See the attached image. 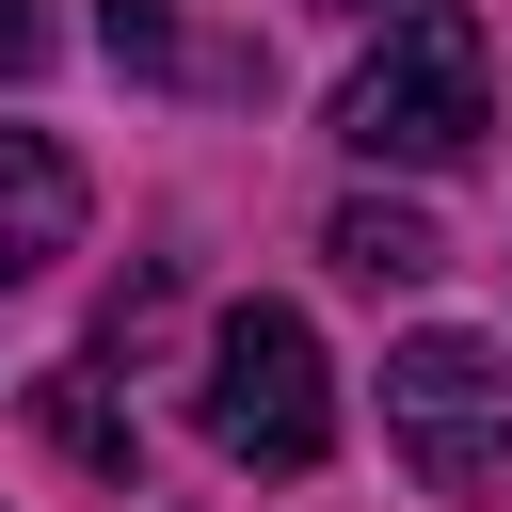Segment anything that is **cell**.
<instances>
[{
  "mask_svg": "<svg viewBox=\"0 0 512 512\" xmlns=\"http://www.w3.org/2000/svg\"><path fill=\"white\" fill-rule=\"evenodd\" d=\"M480 128H496V48L464 0H400L384 48L336 80V144L384 176H448V160H480Z\"/></svg>",
  "mask_w": 512,
  "mask_h": 512,
  "instance_id": "obj_1",
  "label": "cell"
},
{
  "mask_svg": "<svg viewBox=\"0 0 512 512\" xmlns=\"http://www.w3.org/2000/svg\"><path fill=\"white\" fill-rule=\"evenodd\" d=\"M208 448L256 464V480H304L336 448V368H320V320L304 304H224L208 320V384H192Z\"/></svg>",
  "mask_w": 512,
  "mask_h": 512,
  "instance_id": "obj_2",
  "label": "cell"
},
{
  "mask_svg": "<svg viewBox=\"0 0 512 512\" xmlns=\"http://www.w3.org/2000/svg\"><path fill=\"white\" fill-rule=\"evenodd\" d=\"M384 432H400V464H416L432 496H496V480H512V352L464 336V320L400 336V352H384Z\"/></svg>",
  "mask_w": 512,
  "mask_h": 512,
  "instance_id": "obj_3",
  "label": "cell"
},
{
  "mask_svg": "<svg viewBox=\"0 0 512 512\" xmlns=\"http://www.w3.org/2000/svg\"><path fill=\"white\" fill-rule=\"evenodd\" d=\"M80 160L48 144V128H0V288H32V272H64L80 256Z\"/></svg>",
  "mask_w": 512,
  "mask_h": 512,
  "instance_id": "obj_4",
  "label": "cell"
},
{
  "mask_svg": "<svg viewBox=\"0 0 512 512\" xmlns=\"http://www.w3.org/2000/svg\"><path fill=\"white\" fill-rule=\"evenodd\" d=\"M32 416H48V448L80 464V480H144V432H128V400H112V368L80 352V368H48L32 384Z\"/></svg>",
  "mask_w": 512,
  "mask_h": 512,
  "instance_id": "obj_5",
  "label": "cell"
},
{
  "mask_svg": "<svg viewBox=\"0 0 512 512\" xmlns=\"http://www.w3.org/2000/svg\"><path fill=\"white\" fill-rule=\"evenodd\" d=\"M320 256H336L352 288H416V272H448V240H432V208H400V192H352V208L320 224Z\"/></svg>",
  "mask_w": 512,
  "mask_h": 512,
  "instance_id": "obj_6",
  "label": "cell"
},
{
  "mask_svg": "<svg viewBox=\"0 0 512 512\" xmlns=\"http://www.w3.org/2000/svg\"><path fill=\"white\" fill-rule=\"evenodd\" d=\"M96 48L128 80H176V0H96Z\"/></svg>",
  "mask_w": 512,
  "mask_h": 512,
  "instance_id": "obj_7",
  "label": "cell"
},
{
  "mask_svg": "<svg viewBox=\"0 0 512 512\" xmlns=\"http://www.w3.org/2000/svg\"><path fill=\"white\" fill-rule=\"evenodd\" d=\"M48 64V0H0V80H32Z\"/></svg>",
  "mask_w": 512,
  "mask_h": 512,
  "instance_id": "obj_8",
  "label": "cell"
}]
</instances>
